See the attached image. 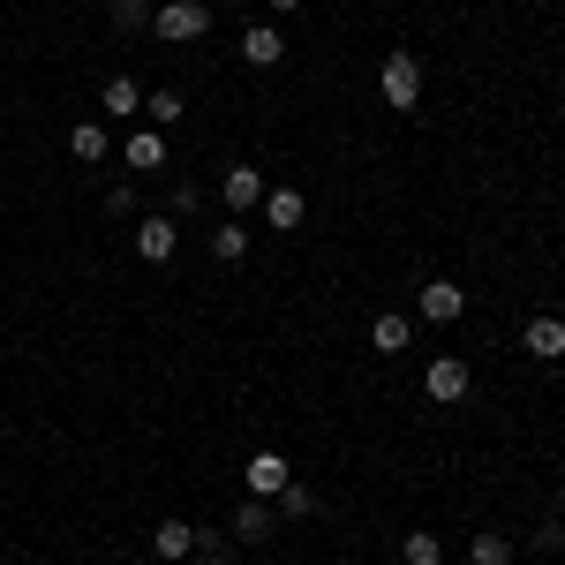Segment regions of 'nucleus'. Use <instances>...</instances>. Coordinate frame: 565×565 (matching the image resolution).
<instances>
[{"label": "nucleus", "mask_w": 565, "mask_h": 565, "mask_svg": "<svg viewBox=\"0 0 565 565\" xmlns=\"http://www.w3.org/2000/svg\"><path fill=\"white\" fill-rule=\"evenodd\" d=\"M204 31H212V0H159V8H151V39L196 45Z\"/></svg>", "instance_id": "nucleus-1"}, {"label": "nucleus", "mask_w": 565, "mask_h": 565, "mask_svg": "<svg viewBox=\"0 0 565 565\" xmlns=\"http://www.w3.org/2000/svg\"><path fill=\"white\" fill-rule=\"evenodd\" d=\"M377 90H385L392 114H423V61L399 45V53H385V68H377Z\"/></svg>", "instance_id": "nucleus-2"}, {"label": "nucleus", "mask_w": 565, "mask_h": 565, "mask_svg": "<svg viewBox=\"0 0 565 565\" xmlns=\"http://www.w3.org/2000/svg\"><path fill=\"white\" fill-rule=\"evenodd\" d=\"M242 482H249V498H279V490L295 482V460L264 445V452H249V468H242Z\"/></svg>", "instance_id": "nucleus-3"}, {"label": "nucleus", "mask_w": 565, "mask_h": 565, "mask_svg": "<svg viewBox=\"0 0 565 565\" xmlns=\"http://www.w3.org/2000/svg\"><path fill=\"white\" fill-rule=\"evenodd\" d=\"M174 249H181V218H167V212L136 218V257H143V264H167Z\"/></svg>", "instance_id": "nucleus-4"}, {"label": "nucleus", "mask_w": 565, "mask_h": 565, "mask_svg": "<svg viewBox=\"0 0 565 565\" xmlns=\"http://www.w3.org/2000/svg\"><path fill=\"white\" fill-rule=\"evenodd\" d=\"M423 392H430L437 407H452V399H468V362H460V354H437L430 370H423Z\"/></svg>", "instance_id": "nucleus-5"}, {"label": "nucleus", "mask_w": 565, "mask_h": 565, "mask_svg": "<svg viewBox=\"0 0 565 565\" xmlns=\"http://www.w3.org/2000/svg\"><path fill=\"white\" fill-rule=\"evenodd\" d=\"M242 61H249V68H279V61H287V31H279V23H249V31H242Z\"/></svg>", "instance_id": "nucleus-6"}, {"label": "nucleus", "mask_w": 565, "mask_h": 565, "mask_svg": "<svg viewBox=\"0 0 565 565\" xmlns=\"http://www.w3.org/2000/svg\"><path fill=\"white\" fill-rule=\"evenodd\" d=\"M218 196L234 204V218H249L264 204V167H226V181H218Z\"/></svg>", "instance_id": "nucleus-7"}, {"label": "nucleus", "mask_w": 565, "mask_h": 565, "mask_svg": "<svg viewBox=\"0 0 565 565\" xmlns=\"http://www.w3.org/2000/svg\"><path fill=\"white\" fill-rule=\"evenodd\" d=\"M521 348L535 354V362H558V354H565V317H551V309H543V317H527V324H521Z\"/></svg>", "instance_id": "nucleus-8"}, {"label": "nucleus", "mask_w": 565, "mask_h": 565, "mask_svg": "<svg viewBox=\"0 0 565 565\" xmlns=\"http://www.w3.org/2000/svg\"><path fill=\"white\" fill-rule=\"evenodd\" d=\"M98 114H106V121H136V114H143V84H136V76H106Z\"/></svg>", "instance_id": "nucleus-9"}, {"label": "nucleus", "mask_w": 565, "mask_h": 565, "mask_svg": "<svg viewBox=\"0 0 565 565\" xmlns=\"http://www.w3.org/2000/svg\"><path fill=\"white\" fill-rule=\"evenodd\" d=\"M121 159H129L136 174H167V136H159V129H129Z\"/></svg>", "instance_id": "nucleus-10"}, {"label": "nucleus", "mask_w": 565, "mask_h": 565, "mask_svg": "<svg viewBox=\"0 0 565 565\" xmlns=\"http://www.w3.org/2000/svg\"><path fill=\"white\" fill-rule=\"evenodd\" d=\"M460 309H468V295L452 279H430L423 287V324H460Z\"/></svg>", "instance_id": "nucleus-11"}, {"label": "nucleus", "mask_w": 565, "mask_h": 565, "mask_svg": "<svg viewBox=\"0 0 565 565\" xmlns=\"http://www.w3.org/2000/svg\"><path fill=\"white\" fill-rule=\"evenodd\" d=\"M271 527H279L271 498H249V505H234V543H271Z\"/></svg>", "instance_id": "nucleus-12"}, {"label": "nucleus", "mask_w": 565, "mask_h": 565, "mask_svg": "<svg viewBox=\"0 0 565 565\" xmlns=\"http://www.w3.org/2000/svg\"><path fill=\"white\" fill-rule=\"evenodd\" d=\"M370 348H377V354H407V348H415V317L385 309V317L370 324Z\"/></svg>", "instance_id": "nucleus-13"}, {"label": "nucleus", "mask_w": 565, "mask_h": 565, "mask_svg": "<svg viewBox=\"0 0 565 565\" xmlns=\"http://www.w3.org/2000/svg\"><path fill=\"white\" fill-rule=\"evenodd\" d=\"M106 151H114V136H106V121H76V129H68V159H76V167H98Z\"/></svg>", "instance_id": "nucleus-14"}, {"label": "nucleus", "mask_w": 565, "mask_h": 565, "mask_svg": "<svg viewBox=\"0 0 565 565\" xmlns=\"http://www.w3.org/2000/svg\"><path fill=\"white\" fill-rule=\"evenodd\" d=\"M196 543H204V535H196L189 521H159V527H151V551H159V558H189Z\"/></svg>", "instance_id": "nucleus-15"}, {"label": "nucleus", "mask_w": 565, "mask_h": 565, "mask_svg": "<svg viewBox=\"0 0 565 565\" xmlns=\"http://www.w3.org/2000/svg\"><path fill=\"white\" fill-rule=\"evenodd\" d=\"M143 114H151V129H159V136H167V129H181V90H174V84L143 90Z\"/></svg>", "instance_id": "nucleus-16"}, {"label": "nucleus", "mask_w": 565, "mask_h": 565, "mask_svg": "<svg viewBox=\"0 0 565 565\" xmlns=\"http://www.w3.org/2000/svg\"><path fill=\"white\" fill-rule=\"evenodd\" d=\"M264 218L295 234V226H302V189H264Z\"/></svg>", "instance_id": "nucleus-17"}, {"label": "nucleus", "mask_w": 565, "mask_h": 565, "mask_svg": "<svg viewBox=\"0 0 565 565\" xmlns=\"http://www.w3.org/2000/svg\"><path fill=\"white\" fill-rule=\"evenodd\" d=\"M468 565H513V543H505L498 527H476V543H468Z\"/></svg>", "instance_id": "nucleus-18"}, {"label": "nucleus", "mask_w": 565, "mask_h": 565, "mask_svg": "<svg viewBox=\"0 0 565 565\" xmlns=\"http://www.w3.org/2000/svg\"><path fill=\"white\" fill-rule=\"evenodd\" d=\"M212 257H218V264H242V257H249V218L218 226V234H212Z\"/></svg>", "instance_id": "nucleus-19"}, {"label": "nucleus", "mask_w": 565, "mask_h": 565, "mask_svg": "<svg viewBox=\"0 0 565 565\" xmlns=\"http://www.w3.org/2000/svg\"><path fill=\"white\" fill-rule=\"evenodd\" d=\"M399 558H407V565H445V543H437L430 527H407V543H399Z\"/></svg>", "instance_id": "nucleus-20"}, {"label": "nucleus", "mask_w": 565, "mask_h": 565, "mask_svg": "<svg viewBox=\"0 0 565 565\" xmlns=\"http://www.w3.org/2000/svg\"><path fill=\"white\" fill-rule=\"evenodd\" d=\"M196 212H204V189H196V181L181 174L174 189H167V218H196Z\"/></svg>", "instance_id": "nucleus-21"}, {"label": "nucleus", "mask_w": 565, "mask_h": 565, "mask_svg": "<svg viewBox=\"0 0 565 565\" xmlns=\"http://www.w3.org/2000/svg\"><path fill=\"white\" fill-rule=\"evenodd\" d=\"M114 31H151V0H114Z\"/></svg>", "instance_id": "nucleus-22"}, {"label": "nucleus", "mask_w": 565, "mask_h": 565, "mask_svg": "<svg viewBox=\"0 0 565 565\" xmlns=\"http://www.w3.org/2000/svg\"><path fill=\"white\" fill-rule=\"evenodd\" d=\"M279 513H287V521H309V513H317V498H309L302 482H287V490H279Z\"/></svg>", "instance_id": "nucleus-23"}, {"label": "nucleus", "mask_w": 565, "mask_h": 565, "mask_svg": "<svg viewBox=\"0 0 565 565\" xmlns=\"http://www.w3.org/2000/svg\"><path fill=\"white\" fill-rule=\"evenodd\" d=\"M271 15H302V0H271Z\"/></svg>", "instance_id": "nucleus-24"}, {"label": "nucleus", "mask_w": 565, "mask_h": 565, "mask_svg": "<svg viewBox=\"0 0 565 565\" xmlns=\"http://www.w3.org/2000/svg\"><path fill=\"white\" fill-rule=\"evenodd\" d=\"M196 565H226V551H204V558H196Z\"/></svg>", "instance_id": "nucleus-25"}, {"label": "nucleus", "mask_w": 565, "mask_h": 565, "mask_svg": "<svg viewBox=\"0 0 565 565\" xmlns=\"http://www.w3.org/2000/svg\"><path fill=\"white\" fill-rule=\"evenodd\" d=\"M212 8H249V0H212Z\"/></svg>", "instance_id": "nucleus-26"}, {"label": "nucleus", "mask_w": 565, "mask_h": 565, "mask_svg": "<svg viewBox=\"0 0 565 565\" xmlns=\"http://www.w3.org/2000/svg\"><path fill=\"white\" fill-rule=\"evenodd\" d=\"M558 498H565V482H558Z\"/></svg>", "instance_id": "nucleus-27"}]
</instances>
